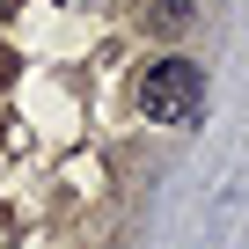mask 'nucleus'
<instances>
[{"instance_id":"f257e3e1","label":"nucleus","mask_w":249,"mask_h":249,"mask_svg":"<svg viewBox=\"0 0 249 249\" xmlns=\"http://www.w3.org/2000/svg\"><path fill=\"white\" fill-rule=\"evenodd\" d=\"M140 110L154 124H198L205 117V66L198 59H154L140 73Z\"/></svg>"},{"instance_id":"f03ea898","label":"nucleus","mask_w":249,"mask_h":249,"mask_svg":"<svg viewBox=\"0 0 249 249\" xmlns=\"http://www.w3.org/2000/svg\"><path fill=\"white\" fill-rule=\"evenodd\" d=\"M147 30L154 37H183L191 30V0H147Z\"/></svg>"},{"instance_id":"7ed1b4c3","label":"nucleus","mask_w":249,"mask_h":249,"mask_svg":"<svg viewBox=\"0 0 249 249\" xmlns=\"http://www.w3.org/2000/svg\"><path fill=\"white\" fill-rule=\"evenodd\" d=\"M15 66H22V59H15L8 44H0V88H8V81H15Z\"/></svg>"},{"instance_id":"20e7f679","label":"nucleus","mask_w":249,"mask_h":249,"mask_svg":"<svg viewBox=\"0 0 249 249\" xmlns=\"http://www.w3.org/2000/svg\"><path fill=\"white\" fill-rule=\"evenodd\" d=\"M0 249H15V220L8 213H0Z\"/></svg>"},{"instance_id":"39448f33","label":"nucleus","mask_w":249,"mask_h":249,"mask_svg":"<svg viewBox=\"0 0 249 249\" xmlns=\"http://www.w3.org/2000/svg\"><path fill=\"white\" fill-rule=\"evenodd\" d=\"M8 15H15V0H0V22H8Z\"/></svg>"}]
</instances>
